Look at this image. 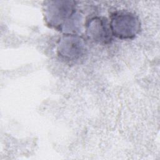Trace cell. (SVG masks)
Listing matches in <instances>:
<instances>
[{"label":"cell","mask_w":160,"mask_h":160,"mask_svg":"<svg viewBox=\"0 0 160 160\" xmlns=\"http://www.w3.org/2000/svg\"><path fill=\"white\" fill-rule=\"evenodd\" d=\"M72 1H46L42 4V14L46 24L59 31L71 25L74 20L76 8Z\"/></svg>","instance_id":"1"},{"label":"cell","mask_w":160,"mask_h":160,"mask_svg":"<svg viewBox=\"0 0 160 160\" xmlns=\"http://www.w3.org/2000/svg\"><path fill=\"white\" fill-rule=\"evenodd\" d=\"M109 26L112 36L120 39H132L141 31L139 18L132 12L118 11L110 15Z\"/></svg>","instance_id":"2"},{"label":"cell","mask_w":160,"mask_h":160,"mask_svg":"<svg viewBox=\"0 0 160 160\" xmlns=\"http://www.w3.org/2000/svg\"><path fill=\"white\" fill-rule=\"evenodd\" d=\"M86 51L84 38L74 32H66L58 41V56L68 62H76L81 59Z\"/></svg>","instance_id":"3"},{"label":"cell","mask_w":160,"mask_h":160,"mask_svg":"<svg viewBox=\"0 0 160 160\" xmlns=\"http://www.w3.org/2000/svg\"><path fill=\"white\" fill-rule=\"evenodd\" d=\"M85 31L87 37L95 42L107 44L112 41L109 21L104 16H94L88 19L85 24Z\"/></svg>","instance_id":"4"}]
</instances>
